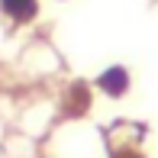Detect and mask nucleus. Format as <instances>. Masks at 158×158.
I'll use <instances>...</instances> for the list:
<instances>
[{"instance_id":"1","label":"nucleus","mask_w":158,"mask_h":158,"mask_svg":"<svg viewBox=\"0 0 158 158\" xmlns=\"http://www.w3.org/2000/svg\"><path fill=\"white\" fill-rule=\"evenodd\" d=\"M97 87H103L110 97H123L126 87H129V74H126V68H123V64H113V68H106L103 74L97 77Z\"/></svg>"},{"instance_id":"2","label":"nucleus","mask_w":158,"mask_h":158,"mask_svg":"<svg viewBox=\"0 0 158 158\" xmlns=\"http://www.w3.org/2000/svg\"><path fill=\"white\" fill-rule=\"evenodd\" d=\"M0 6L16 23H29V19H35V13H39V0H0Z\"/></svg>"},{"instance_id":"3","label":"nucleus","mask_w":158,"mask_h":158,"mask_svg":"<svg viewBox=\"0 0 158 158\" xmlns=\"http://www.w3.org/2000/svg\"><path fill=\"white\" fill-rule=\"evenodd\" d=\"M126 158H142V155H126Z\"/></svg>"}]
</instances>
